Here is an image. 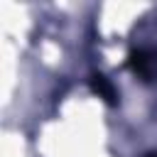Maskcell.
Returning <instances> with one entry per match:
<instances>
[{"label": "cell", "instance_id": "6da1fadb", "mask_svg": "<svg viewBox=\"0 0 157 157\" xmlns=\"http://www.w3.org/2000/svg\"><path fill=\"white\" fill-rule=\"evenodd\" d=\"M128 66L142 81H157V49H135L128 56Z\"/></svg>", "mask_w": 157, "mask_h": 157}, {"label": "cell", "instance_id": "7a4b0ae2", "mask_svg": "<svg viewBox=\"0 0 157 157\" xmlns=\"http://www.w3.org/2000/svg\"><path fill=\"white\" fill-rule=\"evenodd\" d=\"M91 88H93V93H98V96L105 98L108 103H115V88L110 86V81H108L103 74L91 76Z\"/></svg>", "mask_w": 157, "mask_h": 157}]
</instances>
